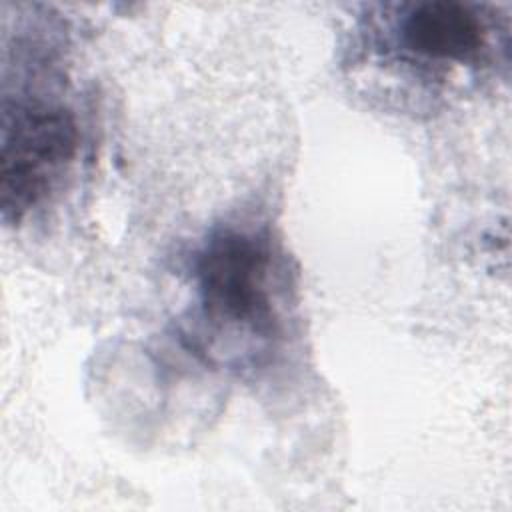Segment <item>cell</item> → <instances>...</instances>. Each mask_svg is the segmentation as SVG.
Returning a JSON list of instances; mask_svg holds the SVG:
<instances>
[{"mask_svg": "<svg viewBox=\"0 0 512 512\" xmlns=\"http://www.w3.org/2000/svg\"><path fill=\"white\" fill-rule=\"evenodd\" d=\"M78 148L74 114L36 96L2 102L0 124V210L18 224L66 172Z\"/></svg>", "mask_w": 512, "mask_h": 512, "instance_id": "7a4b0ae2", "label": "cell"}, {"mask_svg": "<svg viewBox=\"0 0 512 512\" xmlns=\"http://www.w3.org/2000/svg\"><path fill=\"white\" fill-rule=\"evenodd\" d=\"M282 264L270 234L226 224L192 258L198 316L210 332L270 342L280 334Z\"/></svg>", "mask_w": 512, "mask_h": 512, "instance_id": "6da1fadb", "label": "cell"}, {"mask_svg": "<svg viewBox=\"0 0 512 512\" xmlns=\"http://www.w3.org/2000/svg\"><path fill=\"white\" fill-rule=\"evenodd\" d=\"M396 50L428 68L480 64L488 52L490 26L480 8L454 0L408 4L392 22Z\"/></svg>", "mask_w": 512, "mask_h": 512, "instance_id": "3957f363", "label": "cell"}]
</instances>
